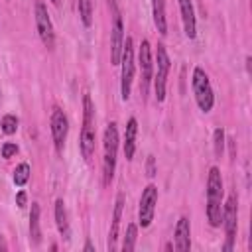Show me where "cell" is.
I'll list each match as a JSON object with an SVG mask.
<instances>
[{
	"label": "cell",
	"instance_id": "13",
	"mask_svg": "<svg viewBox=\"0 0 252 252\" xmlns=\"http://www.w3.org/2000/svg\"><path fill=\"white\" fill-rule=\"evenodd\" d=\"M124 193H118L116 195V201H114V213H112V224H110V230H108V242H106V248L108 252H112L116 248V238H118V228H120V219H122V209H124Z\"/></svg>",
	"mask_w": 252,
	"mask_h": 252
},
{
	"label": "cell",
	"instance_id": "4",
	"mask_svg": "<svg viewBox=\"0 0 252 252\" xmlns=\"http://www.w3.org/2000/svg\"><path fill=\"white\" fill-rule=\"evenodd\" d=\"M191 87H193V94L197 100V106L203 112H211L215 106V93L209 81V75L205 73L203 67H195L193 75H191Z\"/></svg>",
	"mask_w": 252,
	"mask_h": 252
},
{
	"label": "cell",
	"instance_id": "29",
	"mask_svg": "<svg viewBox=\"0 0 252 252\" xmlns=\"http://www.w3.org/2000/svg\"><path fill=\"white\" fill-rule=\"evenodd\" d=\"M8 250V244H6V240H4V236L0 234V252H6Z\"/></svg>",
	"mask_w": 252,
	"mask_h": 252
},
{
	"label": "cell",
	"instance_id": "17",
	"mask_svg": "<svg viewBox=\"0 0 252 252\" xmlns=\"http://www.w3.org/2000/svg\"><path fill=\"white\" fill-rule=\"evenodd\" d=\"M55 224H57L59 234L65 240H69L71 238V226H69V220H67V209H65L63 199H57L55 201Z\"/></svg>",
	"mask_w": 252,
	"mask_h": 252
},
{
	"label": "cell",
	"instance_id": "8",
	"mask_svg": "<svg viewBox=\"0 0 252 252\" xmlns=\"http://www.w3.org/2000/svg\"><path fill=\"white\" fill-rule=\"evenodd\" d=\"M224 226V234H226V242L222 246L224 252H230L234 248V238H236V228H238V199L236 193H232L226 203H222V222Z\"/></svg>",
	"mask_w": 252,
	"mask_h": 252
},
{
	"label": "cell",
	"instance_id": "2",
	"mask_svg": "<svg viewBox=\"0 0 252 252\" xmlns=\"http://www.w3.org/2000/svg\"><path fill=\"white\" fill-rule=\"evenodd\" d=\"M116 156H118V128L116 122H108L102 136V181L110 185L114 179L116 169Z\"/></svg>",
	"mask_w": 252,
	"mask_h": 252
},
{
	"label": "cell",
	"instance_id": "26",
	"mask_svg": "<svg viewBox=\"0 0 252 252\" xmlns=\"http://www.w3.org/2000/svg\"><path fill=\"white\" fill-rule=\"evenodd\" d=\"M16 205H18L20 209H24V207L28 205V193H26V191H18V193H16Z\"/></svg>",
	"mask_w": 252,
	"mask_h": 252
},
{
	"label": "cell",
	"instance_id": "24",
	"mask_svg": "<svg viewBox=\"0 0 252 252\" xmlns=\"http://www.w3.org/2000/svg\"><path fill=\"white\" fill-rule=\"evenodd\" d=\"M213 150H215V156H222L224 154V130L222 128H215L213 132Z\"/></svg>",
	"mask_w": 252,
	"mask_h": 252
},
{
	"label": "cell",
	"instance_id": "1",
	"mask_svg": "<svg viewBox=\"0 0 252 252\" xmlns=\"http://www.w3.org/2000/svg\"><path fill=\"white\" fill-rule=\"evenodd\" d=\"M222 197H224V185H222L220 169L213 165L207 177V220L213 228L220 226L222 222Z\"/></svg>",
	"mask_w": 252,
	"mask_h": 252
},
{
	"label": "cell",
	"instance_id": "14",
	"mask_svg": "<svg viewBox=\"0 0 252 252\" xmlns=\"http://www.w3.org/2000/svg\"><path fill=\"white\" fill-rule=\"evenodd\" d=\"M173 242H175V248L185 252L191 248V222H189V217H179L177 224H175V230H173Z\"/></svg>",
	"mask_w": 252,
	"mask_h": 252
},
{
	"label": "cell",
	"instance_id": "11",
	"mask_svg": "<svg viewBox=\"0 0 252 252\" xmlns=\"http://www.w3.org/2000/svg\"><path fill=\"white\" fill-rule=\"evenodd\" d=\"M35 28H37V33L43 41V45L47 49H53L55 45V32H53V22L47 14V8L43 2H35Z\"/></svg>",
	"mask_w": 252,
	"mask_h": 252
},
{
	"label": "cell",
	"instance_id": "20",
	"mask_svg": "<svg viewBox=\"0 0 252 252\" xmlns=\"http://www.w3.org/2000/svg\"><path fill=\"white\" fill-rule=\"evenodd\" d=\"M77 8H79L83 26L91 28L93 26V0H77Z\"/></svg>",
	"mask_w": 252,
	"mask_h": 252
},
{
	"label": "cell",
	"instance_id": "30",
	"mask_svg": "<svg viewBox=\"0 0 252 252\" xmlns=\"http://www.w3.org/2000/svg\"><path fill=\"white\" fill-rule=\"evenodd\" d=\"M51 2H53V4H55V6H57V4H59V0H51Z\"/></svg>",
	"mask_w": 252,
	"mask_h": 252
},
{
	"label": "cell",
	"instance_id": "25",
	"mask_svg": "<svg viewBox=\"0 0 252 252\" xmlns=\"http://www.w3.org/2000/svg\"><path fill=\"white\" fill-rule=\"evenodd\" d=\"M16 154H18V146H16L14 142H4V144H2V158H4V159L14 158Z\"/></svg>",
	"mask_w": 252,
	"mask_h": 252
},
{
	"label": "cell",
	"instance_id": "12",
	"mask_svg": "<svg viewBox=\"0 0 252 252\" xmlns=\"http://www.w3.org/2000/svg\"><path fill=\"white\" fill-rule=\"evenodd\" d=\"M67 132H69V120H67L65 112L55 106L51 112V138H53V146H55L57 154H61L65 148Z\"/></svg>",
	"mask_w": 252,
	"mask_h": 252
},
{
	"label": "cell",
	"instance_id": "10",
	"mask_svg": "<svg viewBox=\"0 0 252 252\" xmlns=\"http://www.w3.org/2000/svg\"><path fill=\"white\" fill-rule=\"evenodd\" d=\"M156 205H158V187L154 183L146 185L142 195H140V207H138V222L142 228H148L154 220L156 215Z\"/></svg>",
	"mask_w": 252,
	"mask_h": 252
},
{
	"label": "cell",
	"instance_id": "15",
	"mask_svg": "<svg viewBox=\"0 0 252 252\" xmlns=\"http://www.w3.org/2000/svg\"><path fill=\"white\" fill-rule=\"evenodd\" d=\"M179 2V12H181V22H183V32L189 39L197 35V20H195V10L191 0H177Z\"/></svg>",
	"mask_w": 252,
	"mask_h": 252
},
{
	"label": "cell",
	"instance_id": "23",
	"mask_svg": "<svg viewBox=\"0 0 252 252\" xmlns=\"http://www.w3.org/2000/svg\"><path fill=\"white\" fill-rule=\"evenodd\" d=\"M0 128H2V132L6 136L16 134V130H18V118L14 114H4L2 120H0Z\"/></svg>",
	"mask_w": 252,
	"mask_h": 252
},
{
	"label": "cell",
	"instance_id": "9",
	"mask_svg": "<svg viewBox=\"0 0 252 252\" xmlns=\"http://www.w3.org/2000/svg\"><path fill=\"white\" fill-rule=\"evenodd\" d=\"M138 65H140V94L142 98L148 96V89L152 83V75H154V61H152V45L148 39H142L140 47H138Z\"/></svg>",
	"mask_w": 252,
	"mask_h": 252
},
{
	"label": "cell",
	"instance_id": "19",
	"mask_svg": "<svg viewBox=\"0 0 252 252\" xmlns=\"http://www.w3.org/2000/svg\"><path fill=\"white\" fill-rule=\"evenodd\" d=\"M30 240L33 246L39 244L41 240V228H39V205L37 203H32V209H30Z\"/></svg>",
	"mask_w": 252,
	"mask_h": 252
},
{
	"label": "cell",
	"instance_id": "28",
	"mask_svg": "<svg viewBox=\"0 0 252 252\" xmlns=\"http://www.w3.org/2000/svg\"><path fill=\"white\" fill-rule=\"evenodd\" d=\"M83 250H85V252H94L93 242H91V240H87V242H85V246H83Z\"/></svg>",
	"mask_w": 252,
	"mask_h": 252
},
{
	"label": "cell",
	"instance_id": "6",
	"mask_svg": "<svg viewBox=\"0 0 252 252\" xmlns=\"http://www.w3.org/2000/svg\"><path fill=\"white\" fill-rule=\"evenodd\" d=\"M108 8L112 14V28H110V63L118 65L122 57V45H124V22L120 8L116 0H108Z\"/></svg>",
	"mask_w": 252,
	"mask_h": 252
},
{
	"label": "cell",
	"instance_id": "22",
	"mask_svg": "<svg viewBox=\"0 0 252 252\" xmlns=\"http://www.w3.org/2000/svg\"><path fill=\"white\" fill-rule=\"evenodd\" d=\"M30 173H32V167H30V163L24 161V163H18V165H16L12 179H14V183H16L18 187H24V185L28 183V179H30Z\"/></svg>",
	"mask_w": 252,
	"mask_h": 252
},
{
	"label": "cell",
	"instance_id": "27",
	"mask_svg": "<svg viewBox=\"0 0 252 252\" xmlns=\"http://www.w3.org/2000/svg\"><path fill=\"white\" fill-rule=\"evenodd\" d=\"M146 169H148V177H154V175H156V161H154V156H148Z\"/></svg>",
	"mask_w": 252,
	"mask_h": 252
},
{
	"label": "cell",
	"instance_id": "18",
	"mask_svg": "<svg viewBox=\"0 0 252 252\" xmlns=\"http://www.w3.org/2000/svg\"><path fill=\"white\" fill-rule=\"evenodd\" d=\"M152 16H154V26L158 33L165 35L167 33V20H165V0H152Z\"/></svg>",
	"mask_w": 252,
	"mask_h": 252
},
{
	"label": "cell",
	"instance_id": "16",
	"mask_svg": "<svg viewBox=\"0 0 252 252\" xmlns=\"http://www.w3.org/2000/svg\"><path fill=\"white\" fill-rule=\"evenodd\" d=\"M136 136H138V120H136V118H128V122H126V132H124V156H126L128 161L134 159Z\"/></svg>",
	"mask_w": 252,
	"mask_h": 252
},
{
	"label": "cell",
	"instance_id": "5",
	"mask_svg": "<svg viewBox=\"0 0 252 252\" xmlns=\"http://www.w3.org/2000/svg\"><path fill=\"white\" fill-rule=\"evenodd\" d=\"M118 65L122 67V71H120V96H122V100H128L130 91H132V81H134V41H132V37H124L122 57H120Z\"/></svg>",
	"mask_w": 252,
	"mask_h": 252
},
{
	"label": "cell",
	"instance_id": "3",
	"mask_svg": "<svg viewBox=\"0 0 252 252\" xmlns=\"http://www.w3.org/2000/svg\"><path fill=\"white\" fill-rule=\"evenodd\" d=\"M81 154L89 161L96 148V126H94V104L91 94L83 96V128H81Z\"/></svg>",
	"mask_w": 252,
	"mask_h": 252
},
{
	"label": "cell",
	"instance_id": "7",
	"mask_svg": "<svg viewBox=\"0 0 252 252\" xmlns=\"http://www.w3.org/2000/svg\"><path fill=\"white\" fill-rule=\"evenodd\" d=\"M169 67H171V61H169L167 49L163 43H158V47H156V75L152 77L158 102H163V98H165V85H167Z\"/></svg>",
	"mask_w": 252,
	"mask_h": 252
},
{
	"label": "cell",
	"instance_id": "21",
	"mask_svg": "<svg viewBox=\"0 0 252 252\" xmlns=\"http://www.w3.org/2000/svg\"><path fill=\"white\" fill-rule=\"evenodd\" d=\"M136 238H138V226L134 222H130L126 226V232H124V240H122V250L124 252H132L136 248Z\"/></svg>",
	"mask_w": 252,
	"mask_h": 252
}]
</instances>
